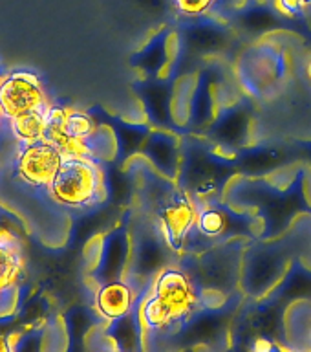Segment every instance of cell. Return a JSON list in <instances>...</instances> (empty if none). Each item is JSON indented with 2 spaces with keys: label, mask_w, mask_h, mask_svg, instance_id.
Here are the masks:
<instances>
[{
  "label": "cell",
  "mask_w": 311,
  "mask_h": 352,
  "mask_svg": "<svg viewBox=\"0 0 311 352\" xmlns=\"http://www.w3.org/2000/svg\"><path fill=\"white\" fill-rule=\"evenodd\" d=\"M180 318L178 310H174L169 302H165L156 294L148 297L137 310V321L145 330H163L165 327H169Z\"/></svg>",
  "instance_id": "9c48e42d"
},
{
  "label": "cell",
  "mask_w": 311,
  "mask_h": 352,
  "mask_svg": "<svg viewBox=\"0 0 311 352\" xmlns=\"http://www.w3.org/2000/svg\"><path fill=\"white\" fill-rule=\"evenodd\" d=\"M145 153L152 158V164L167 176H172L178 170V142L169 134L165 132L152 134L145 143Z\"/></svg>",
  "instance_id": "ba28073f"
},
{
  "label": "cell",
  "mask_w": 311,
  "mask_h": 352,
  "mask_svg": "<svg viewBox=\"0 0 311 352\" xmlns=\"http://www.w3.org/2000/svg\"><path fill=\"white\" fill-rule=\"evenodd\" d=\"M152 294L161 297L165 302L178 310L180 316H185L194 302V286L192 280L178 268H163L156 275L152 285Z\"/></svg>",
  "instance_id": "5b68a950"
},
{
  "label": "cell",
  "mask_w": 311,
  "mask_h": 352,
  "mask_svg": "<svg viewBox=\"0 0 311 352\" xmlns=\"http://www.w3.org/2000/svg\"><path fill=\"white\" fill-rule=\"evenodd\" d=\"M46 104H49L48 98L33 72H10L0 81V110L8 120L24 110L38 109Z\"/></svg>",
  "instance_id": "3957f363"
},
{
  "label": "cell",
  "mask_w": 311,
  "mask_h": 352,
  "mask_svg": "<svg viewBox=\"0 0 311 352\" xmlns=\"http://www.w3.org/2000/svg\"><path fill=\"white\" fill-rule=\"evenodd\" d=\"M311 4V0H277V8L284 15H299Z\"/></svg>",
  "instance_id": "5bb4252c"
},
{
  "label": "cell",
  "mask_w": 311,
  "mask_h": 352,
  "mask_svg": "<svg viewBox=\"0 0 311 352\" xmlns=\"http://www.w3.org/2000/svg\"><path fill=\"white\" fill-rule=\"evenodd\" d=\"M24 268V255H22L21 242L5 230L0 235V290L16 285Z\"/></svg>",
  "instance_id": "52a82bcc"
},
{
  "label": "cell",
  "mask_w": 311,
  "mask_h": 352,
  "mask_svg": "<svg viewBox=\"0 0 311 352\" xmlns=\"http://www.w3.org/2000/svg\"><path fill=\"white\" fill-rule=\"evenodd\" d=\"M62 160L65 154L44 138L21 143V148L16 151L13 162V175L27 186L48 189Z\"/></svg>",
  "instance_id": "7a4b0ae2"
},
{
  "label": "cell",
  "mask_w": 311,
  "mask_h": 352,
  "mask_svg": "<svg viewBox=\"0 0 311 352\" xmlns=\"http://www.w3.org/2000/svg\"><path fill=\"white\" fill-rule=\"evenodd\" d=\"M5 74H8V72H5L4 68H2V65H0V81H2V79H4Z\"/></svg>",
  "instance_id": "2e32d148"
},
{
  "label": "cell",
  "mask_w": 311,
  "mask_h": 352,
  "mask_svg": "<svg viewBox=\"0 0 311 352\" xmlns=\"http://www.w3.org/2000/svg\"><path fill=\"white\" fill-rule=\"evenodd\" d=\"M48 191L49 197L60 206L88 208L103 200V170L93 158L65 156Z\"/></svg>",
  "instance_id": "6da1fadb"
},
{
  "label": "cell",
  "mask_w": 311,
  "mask_h": 352,
  "mask_svg": "<svg viewBox=\"0 0 311 352\" xmlns=\"http://www.w3.org/2000/svg\"><path fill=\"white\" fill-rule=\"evenodd\" d=\"M136 294L123 280H108L95 294V308L108 321L125 318L132 312Z\"/></svg>",
  "instance_id": "8992f818"
},
{
  "label": "cell",
  "mask_w": 311,
  "mask_h": 352,
  "mask_svg": "<svg viewBox=\"0 0 311 352\" xmlns=\"http://www.w3.org/2000/svg\"><path fill=\"white\" fill-rule=\"evenodd\" d=\"M310 74H311V68H310Z\"/></svg>",
  "instance_id": "ac0fdd59"
},
{
  "label": "cell",
  "mask_w": 311,
  "mask_h": 352,
  "mask_svg": "<svg viewBox=\"0 0 311 352\" xmlns=\"http://www.w3.org/2000/svg\"><path fill=\"white\" fill-rule=\"evenodd\" d=\"M16 301H19L16 285L11 286V288H5V290H0V318H4V316H10V314L15 312Z\"/></svg>",
  "instance_id": "4fadbf2b"
},
{
  "label": "cell",
  "mask_w": 311,
  "mask_h": 352,
  "mask_svg": "<svg viewBox=\"0 0 311 352\" xmlns=\"http://www.w3.org/2000/svg\"><path fill=\"white\" fill-rule=\"evenodd\" d=\"M227 224H229V220L220 209L209 208L203 209L202 213H198L194 230L203 236H220L227 230Z\"/></svg>",
  "instance_id": "8fae6325"
},
{
  "label": "cell",
  "mask_w": 311,
  "mask_h": 352,
  "mask_svg": "<svg viewBox=\"0 0 311 352\" xmlns=\"http://www.w3.org/2000/svg\"><path fill=\"white\" fill-rule=\"evenodd\" d=\"M16 341H19L16 334H11V336L0 334V352L15 351V349H16V345H15Z\"/></svg>",
  "instance_id": "9a60e30c"
},
{
  "label": "cell",
  "mask_w": 311,
  "mask_h": 352,
  "mask_svg": "<svg viewBox=\"0 0 311 352\" xmlns=\"http://www.w3.org/2000/svg\"><path fill=\"white\" fill-rule=\"evenodd\" d=\"M2 118H4V114H2V110H0V123H2Z\"/></svg>",
  "instance_id": "e0dca14e"
},
{
  "label": "cell",
  "mask_w": 311,
  "mask_h": 352,
  "mask_svg": "<svg viewBox=\"0 0 311 352\" xmlns=\"http://www.w3.org/2000/svg\"><path fill=\"white\" fill-rule=\"evenodd\" d=\"M46 107H38V109L24 110L21 114L10 118V126L13 136L21 143L35 142L44 136V126H46Z\"/></svg>",
  "instance_id": "30bf717a"
},
{
  "label": "cell",
  "mask_w": 311,
  "mask_h": 352,
  "mask_svg": "<svg viewBox=\"0 0 311 352\" xmlns=\"http://www.w3.org/2000/svg\"><path fill=\"white\" fill-rule=\"evenodd\" d=\"M198 211L185 191H174L158 208V222L161 235L170 248L183 246L187 236L194 230Z\"/></svg>",
  "instance_id": "277c9868"
},
{
  "label": "cell",
  "mask_w": 311,
  "mask_h": 352,
  "mask_svg": "<svg viewBox=\"0 0 311 352\" xmlns=\"http://www.w3.org/2000/svg\"><path fill=\"white\" fill-rule=\"evenodd\" d=\"M176 8L183 15H202L211 8L214 0H174Z\"/></svg>",
  "instance_id": "7c38bea8"
}]
</instances>
